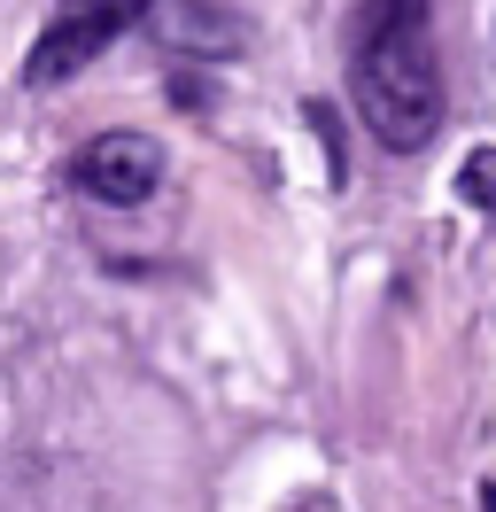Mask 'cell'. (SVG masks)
<instances>
[{
    "label": "cell",
    "mask_w": 496,
    "mask_h": 512,
    "mask_svg": "<svg viewBox=\"0 0 496 512\" xmlns=\"http://www.w3.org/2000/svg\"><path fill=\"white\" fill-rule=\"evenodd\" d=\"M349 94H357V117L372 125L380 148L419 156L434 140V125H442V63L427 47V8L419 0H372L365 8Z\"/></svg>",
    "instance_id": "obj_1"
},
{
    "label": "cell",
    "mask_w": 496,
    "mask_h": 512,
    "mask_svg": "<svg viewBox=\"0 0 496 512\" xmlns=\"http://www.w3.org/2000/svg\"><path fill=\"white\" fill-rule=\"evenodd\" d=\"M148 8L155 0H55V16H47V32H39V47H31V63H24V86L78 78L124 24H140Z\"/></svg>",
    "instance_id": "obj_2"
},
{
    "label": "cell",
    "mask_w": 496,
    "mask_h": 512,
    "mask_svg": "<svg viewBox=\"0 0 496 512\" xmlns=\"http://www.w3.org/2000/svg\"><path fill=\"white\" fill-rule=\"evenodd\" d=\"M78 187L93 202H109V210H132V202H148L163 187V148L148 132H101V140L78 148Z\"/></svg>",
    "instance_id": "obj_3"
},
{
    "label": "cell",
    "mask_w": 496,
    "mask_h": 512,
    "mask_svg": "<svg viewBox=\"0 0 496 512\" xmlns=\"http://www.w3.org/2000/svg\"><path fill=\"white\" fill-rule=\"evenodd\" d=\"M163 39H171V47H194V55H241V24H233L225 8H210V0H171Z\"/></svg>",
    "instance_id": "obj_4"
},
{
    "label": "cell",
    "mask_w": 496,
    "mask_h": 512,
    "mask_svg": "<svg viewBox=\"0 0 496 512\" xmlns=\"http://www.w3.org/2000/svg\"><path fill=\"white\" fill-rule=\"evenodd\" d=\"M458 194L473 202V210H496V148H473V156H465Z\"/></svg>",
    "instance_id": "obj_5"
},
{
    "label": "cell",
    "mask_w": 496,
    "mask_h": 512,
    "mask_svg": "<svg viewBox=\"0 0 496 512\" xmlns=\"http://www.w3.org/2000/svg\"><path fill=\"white\" fill-rule=\"evenodd\" d=\"M481 512H496V481H489V489H481Z\"/></svg>",
    "instance_id": "obj_6"
}]
</instances>
